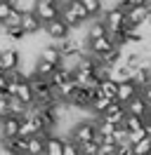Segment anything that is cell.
<instances>
[{
	"label": "cell",
	"instance_id": "cell-1",
	"mask_svg": "<svg viewBox=\"0 0 151 155\" xmlns=\"http://www.w3.org/2000/svg\"><path fill=\"white\" fill-rule=\"evenodd\" d=\"M59 17L64 19V24L71 31H78L80 26H85V24L90 21V17H87V12H85V7H83L80 0H64Z\"/></svg>",
	"mask_w": 151,
	"mask_h": 155
},
{
	"label": "cell",
	"instance_id": "cell-2",
	"mask_svg": "<svg viewBox=\"0 0 151 155\" xmlns=\"http://www.w3.org/2000/svg\"><path fill=\"white\" fill-rule=\"evenodd\" d=\"M94 134H97V122L94 120H78L71 132H68V139L76 141V143H85V141H92Z\"/></svg>",
	"mask_w": 151,
	"mask_h": 155
},
{
	"label": "cell",
	"instance_id": "cell-3",
	"mask_svg": "<svg viewBox=\"0 0 151 155\" xmlns=\"http://www.w3.org/2000/svg\"><path fill=\"white\" fill-rule=\"evenodd\" d=\"M43 35H45L47 40H52V42H59V40H64L66 35H71V28L64 24L61 17H57V19L43 24Z\"/></svg>",
	"mask_w": 151,
	"mask_h": 155
},
{
	"label": "cell",
	"instance_id": "cell-4",
	"mask_svg": "<svg viewBox=\"0 0 151 155\" xmlns=\"http://www.w3.org/2000/svg\"><path fill=\"white\" fill-rule=\"evenodd\" d=\"M61 5H64V0H57V2L36 0V7H33V12H36V17L43 21V24H47V21H52V19H57V17H59Z\"/></svg>",
	"mask_w": 151,
	"mask_h": 155
},
{
	"label": "cell",
	"instance_id": "cell-5",
	"mask_svg": "<svg viewBox=\"0 0 151 155\" xmlns=\"http://www.w3.org/2000/svg\"><path fill=\"white\" fill-rule=\"evenodd\" d=\"M102 21H104V26H106L109 33H111V31H121L123 21H125V10H123L121 5L106 7V10L102 12Z\"/></svg>",
	"mask_w": 151,
	"mask_h": 155
},
{
	"label": "cell",
	"instance_id": "cell-6",
	"mask_svg": "<svg viewBox=\"0 0 151 155\" xmlns=\"http://www.w3.org/2000/svg\"><path fill=\"white\" fill-rule=\"evenodd\" d=\"M21 66V54H19V49L14 47H5L0 49V71H12V68Z\"/></svg>",
	"mask_w": 151,
	"mask_h": 155
},
{
	"label": "cell",
	"instance_id": "cell-7",
	"mask_svg": "<svg viewBox=\"0 0 151 155\" xmlns=\"http://www.w3.org/2000/svg\"><path fill=\"white\" fill-rule=\"evenodd\" d=\"M111 47H113V40H111L109 33L102 35V38H92V40L85 42V52H90L92 57H99V54H104V52H109Z\"/></svg>",
	"mask_w": 151,
	"mask_h": 155
},
{
	"label": "cell",
	"instance_id": "cell-8",
	"mask_svg": "<svg viewBox=\"0 0 151 155\" xmlns=\"http://www.w3.org/2000/svg\"><path fill=\"white\" fill-rule=\"evenodd\" d=\"M99 117H102V120H109V122H113V125H121L123 120H125V104H121V101L113 99Z\"/></svg>",
	"mask_w": 151,
	"mask_h": 155
},
{
	"label": "cell",
	"instance_id": "cell-9",
	"mask_svg": "<svg viewBox=\"0 0 151 155\" xmlns=\"http://www.w3.org/2000/svg\"><path fill=\"white\" fill-rule=\"evenodd\" d=\"M19 26L24 28L26 35H33V33H40L43 31V21L36 17V12H21V21H19Z\"/></svg>",
	"mask_w": 151,
	"mask_h": 155
},
{
	"label": "cell",
	"instance_id": "cell-10",
	"mask_svg": "<svg viewBox=\"0 0 151 155\" xmlns=\"http://www.w3.org/2000/svg\"><path fill=\"white\" fill-rule=\"evenodd\" d=\"M28 82H31V87H33V94H36V99H40V97H47V94H54V87H52L50 78L28 75Z\"/></svg>",
	"mask_w": 151,
	"mask_h": 155
},
{
	"label": "cell",
	"instance_id": "cell-11",
	"mask_svg": "<svg viewBox=\"0 0 151 155\" xmlns=\"http://www.w3.org/2000/svg\"><path fill=\"white\" fill-rule=\"evenodd\" d=\"M24 115H7L0 120V134H2V139H12V136L19 134V120H21Z\"/></svg>",
	"mask_w": 151,
	"mask_h": 155
},
{
	"label": "cell",
	"instance_id": "cell-12",
	"mask_svg": "<svg viewBox=\"0 0 151 155\" xmlns=\"http://www.w3.org/2000/svg\"><path fill=\"white\" fill-rule=\"evenodd\" d=\"M14 97H17L19 101H24L26 106H31V104H33L36 94H33V87H31L28 78H24V80H19V82H17V87H14Z\"/></svg>",
	"mask_w": 151,
	"mask_h": 155
},
{
	"label": "cell",
	"instance_id": "cell-13",
	"mask_svg": "<svg viewBox=\"0 0 151 155\" xmlns=\"http://www.w3.org/2000/svg\"><path fill=\"white\" fill-rule=\"evenodd\" d=\"M2 150L9 155H26V139L24 136H12L2 141Z\"/></svg>",
	"mask_w": 151,
	"mask_h": 155
},
{
	"label": "cell",
	"instance_id": "cell-14",
	"mask_svg": "<svg viewBox=\"0 0 151 155\" xmlns=\"http://www.w3.org/2000/svg\"><path fill=\"white\" fill-rule=\"evenodd\" d=\"M151 12L149 5H137V7H130V10H125V19L135 24V26H142L144 21H146V14Z\"/></svg>",
	"mask_w": 151,
	"mask_h": 155
},
{
	"label": "cell",
	"instance_id": "cell-15",
	"mask_svg": "<svg viewBox=\"0 0 151 155\" xmlns=\"http://www.w3.org/2000/svg\"><path fill=\"white\" fill-rule=\"evenodd\" d=\"M61 150H64V139L57 134V132L47 134L45 136V150H43V155H61Z\"/></svg>",
	"mask_w": 151,
	"mask_h": 155
},
{
	"label": "cell",
	"instance_id": "cell-16",
	"mask_svg": "<svg viewBox=\"0 0 151 155\" xmlns=\"http://www.w3.org/2000/svg\"><path fill=\"white\" fill-rule=\"evenodd\" d=\"M125 113H128V115H139V117L146 115V101L139 97V92H137L130 101H125Z\"/></svg>",
	"mask_w": 151,
	"mask_h": 155
},
{
	"label": "cell",
	"instance_id": "cell-17",
	"mask_svg": "<svg viewBox=\"0 0 151 155\" xmlns=\"http://www.w3.org/2000/svg\"><path fill=\"white\" fill-rule=\"evenodd\" d=\"M137 92H139V89L132 85V80H123V82H118V89H116V101L125 104V101H130Z\"/></svg>",
	"mask_w": 151,
	"mask_h": 155
},
{
	"label": "cell",
	"instance_id": "cell-18",
	"mask_svg": "<svg viewBox=\"0 0 151 155\" xmlns=\"http://www.w3.org/2000/svg\"><path fill=\"white\" fill-rule=\"evenodd\" d=\"M132 85L137 89H142L144 85H149L151 82V66H137L135 71H132Z\"/></svg>",
	"mask_w": 151,
	"mask_h": 155
},
{
	"label": "cell",
	"instance_id": "cell-19",
	"mask_svg": "<svg viewBox=\"0 0 151 155\" xmlns=\"http://www.w3.org/2000/svg\"><path fill=\"white\" fill-rule=\"evenodd\" d=\"M45 136L47 134H33L26 139V155H43L45 150Z\"/></svg>",
	"mask_w": 151,
	"mask_h": 155
},
{
	"label": "cell",
	"instance_id": "cell-20",
	"mask_svg": "<svg viewBox=\"0 0 151 155\" xmlns=\"http://www.w3.org/2000/svg\"><path fill=\"white\" fill-rule=\"evenodd\" d=\"M38 57L45 59V61H50V64H54V66L61 64V52H59V47H57V42L54 45H43L40 52H38Z\"/></svg>",
	"mask_w": 151,
	"mask_h": 155
},
{
	"label": "cell",
	"instance_id": "cell-21",
	"mask_svg": "<svg viewBox=\"0 0 151 155\" xmlns=\"http://www.w3.org/2000/svg\"><path fill=\"white\" fill-rule=\"evenodd\" d=\"M109 31H106V26H104L102 17H97V19H90V26H85V38L92 40V38H102V35H106Z\"/></svg>",
	"mask_w": 151,
	"mask_h": 155
},
{
	"label": "cell",
	"instance_id": "cell-22",
	"mask_svg": "<svg viewBox=\"0 0 151 155\" xmlns=\"http://www.w3.org/2000/svg\"><path fill=\"white\" fill-rule=\"evenodd\" d=\"M99 64H106V66H116L118 61L123 59V47L121 45H113L109 52H104V54H99Z\"/></svg>",
	"mask_w": 151,
	"mask_h": 155
},
{
	"label": "cell",
	"instance_id": "cell-23",
	"mask_svg": "<svg viewBox=\"0 0 151 155\" xmlns=\"http://www.w3.org/2000/svg\"><path fill=\"white\" fill-rule=\"evenodd\" d=\"M54 64H50L45 59H36V64H33V71H31V75H38V78H50L52 75V71H54Z\"/></svg>",
	"mask_w": 151,
	"mask_h": 155
},
{
	"label": "cell",
	"instance_id": "cell-24",
	"mask_svg": "<svg viewBox=\"0 0 151 155\" xmlns=\"http://www.w3.org/2000/svg\"><path fill=\"white\" fill-rule=\"evenodd\" d=\"M111 78L116 80V82H123V80H130V78H132V68L128 66V64L118 61L116 66H111Z\"/></svg>",
	"mask_w": 151,
	"mask_h": 155
},
{
	"label": "cell",
	"instance_id": "cell-25",
	"mask_svg": "<svg viewBox=\"0 0 151 155\" xmlns=\"http://www.w3.org/2000/svg\"><path fill=\"white\" fill-rule=\"evenodd\" d=\"M83 2L85 12H87V17L90 19H97V17H102L104 12V0H80Z\"/></svg>",
	"mask_w": 151,
	"mask_h": 155
},
{
	"label": "cell",
	"instance_id": "cell-26",
	"mask_svg": "<svg viewBox=\"0 0 151 155\" xmlns=\"http://www.w3.org/2000/svg\"><path fill=\"white\" fill-rule=\"evenodd\" d=\"M116 89H118V82H116L113 78H106V80H102V82L97 85V94H104V97H109V99H116Z\"/></svg>",
	"mask_w": 151,
	"mask_h": 155
},
{
	"label": "cell",
	"instance_id": "cell-27",
	"mask_svg": "<svg viewBox=\"0 0 151 155\" xmlns=\"http://www.w3.org/2000/svg\"><path fill=\"white\" fill-rule=\"evenodd\" d=\"M5 104H7V108H9L12 115H26L28 113V106L24 104V101H19L14 94H7V101H5Z\"/></svg>",
	"mask_w": 151,
	"mask_h": 155
},
{
	"label": "cell",
	"instance_id": "cell-28",
	"mask_svg": "<svg viewBox=\"0 0 151 155\" xmlns=\"http://www.w3.org/2000/svg\"><path fill=\"white\" fill-rule=\"evenodd\" d=\"M66 80H71V71H66V68L57 66L52 71V75H50V82H52V87H59V85H64Z\"/></svg>",
	"mask_w": 151,
	"mask_h": 155
},
{
	"label": "cell",
	"instance_id": "cell-29",
	"mask_svg": "<svg viewBox=\"0 0 151 155\" xmlns=\"http://www.w3.org/2000/svg\"><path fill=\"white\" fill-rule=\"evenodd\" d=\"M2 33H5V38L12 42H21V40H26V33H24V28L21 26H2Z\"/></svg>",
	"mask_w": 151,
	"mask_h": 155
},
{
	"label": "cell",
	"instance_id": "cell-30",
	"mask_svg": "<svg viewBox=\"0 0 151 155\" xmlns=\"http://www.w3.org/2000/svg\"><path fill=\"white\" fill-rule=\"evenodd\" d=\"M130 146H132V155H151V139L149 136H144L137 143H130Z\"/></svg>",
	"mask_w": 151,
	"mask_h": 155
},
{
	"label": "cell",
	"instance_id": "cell-31",
	"mask_svg": "<svg viewBox=\"0 0 151 155\" xmlns=\"http://www.w3.org/2000/svg\"><path fill=\"white\" fill-rule=\"evenodd\" d=\"M144 122H146V117H139V115H128V113H125L123 127H125L128 132H132V129H139V127H144Z\"/></svg>",
	"mask_w": 151,
	"mask_h": 155
},
{
	"label": "cell",
	"instance_id": "cell-32",
	"mask_svg": "<svg viewBox=\"0 0 151 155\" xmlns=\"http://www.w3.org/2000/svg\"><path fill=\"white\" fill-rule=\"evenodd\" d=\"M78 150H80V155H97V153H99V143L92 139V141L78 143Z\"/></svg>",
	"mask_w": 151,
	"mask_h": 155
},
{
	"label": "cell",
	"instance_id": "cell-33",
	"mask_svg": "<svg viewBox=\"0 0 151 155\" xmlns=\"http://www.w3.org/2000/svg\"><path fill=\"white\" fill-rule=\"evenodd\" d=\"M19 21H21V12L14 7V10L9 12L7 17H5V21H2V26H19Z\"/></svg>",
	"mask_w": 151,
	"mask_h": 155
},
{
	"label": "cell",
	"instance_id": "cell-34",
	"mask_svg": "<svg viewBox=\"0 0 151 155\" xmlns=\"http://www.w3.org/2000/svg\"><path fill=\"white\" fill-rule=\"evenodd\" d=\"M61 155H80L78 143H76V141H71V139H64V150H61Z\"/></svg>",
	"mask_w": 151,
	"mask_h": 155
},
{
	"label": "cell",
	"instance_id": "cell-35",
	"mask_svg": "<svg viewBox=\"0 0 151 155\" xmlns=\"http://www.w3.org/2000/svg\"><path fill=\"white\" fill-rule=\"evenodd\" d=\"M146 136V132H144V127H139V129H132V132H128V143H137L139 139H144Z\"/></svg>",
	"mask_w": 151,
	"mask_h": 155
},
{
	"label": "cell",
	"instance_id": "cell-36",
	"mask_svg": "<svg viewBox=\"0 0 151 155\" xmlns=\"http://www.w3.org/2000/svg\"><path fill=\"white\" fill-rule=\"evenodd\" d=\"M139 97L146 101V106H151V82H149V85H144V87L139 89Z\"/></svg>",
	"mask_w": 151,
	"mask_h": 155
},
{
	"label": "cell",
	"instance_id": "cell-37",
	"mask_svg": "<svg viewBox=\"0 0 151 155\" xmlns=\"http://www.w3.org/2000/svg\"><path fill=\"white\" fill-rule=\"evenodd\" d=\"M116 155H132V146H130V143H118Z\"/></svg>",
	"mask_w": 151,
	"mask_h": 155
},
{
	"label": "cell",
	"instance_id": "cell-38",
	"mask_svg": "<svg viewBox=\"0 0 151 155\" xmlns=\"http://www.w3.org/2000/svg\"><path fill=\"white\" fill-rule=\"evenodd\" d=\"M7 115H12V113H9V108H7V104H0V120H2V117H7Z\"/></svg>",
	"mask_w": 151,
	"mask_h": 155
},
{
	"label": "cell",
	"instance_id": "cell-39",
	"mask_svg": "<svg viewBox=\"0 0 151 155\" xmlns=\"http://www.w3.org/2000/svg\"><path fill=\"white\" fill-rule=\"evenodd\" d=\"M144 132H146V136L151 139V120H146V122H144Z\"/></svg>",
	"mask_w": 151,
	"mask_h": 155
},
{
	"label": "cell",
	"instance_id": "cell-40",
	"mask_svg": "<svg viewBox=\"0 0 151 155\" xmlns=\"http://www.w3.org/2000/svg\"><path fill=\"white\" fill-rule=\"evenodd\" d=\"M144 117H146V120H151V106H146V115H144Z\"/></svg>",
	"mask_w": 151,
	"mask_h": 155
},
{
	"label": "cell",
	"instance_id": "cell-41",
	"mask_svg": "<svg viewBox=\"0 0 151 155\" xmlns=\"http://www.w3.org/2000/svg\"><path fill=\"white\" fill-rule=\"evenodd\" d=\"M45 2H57V0H45Z\"/></svg>",
	"mask_w": 151,
	"mask_h": 155
},
{
	"label": "cell",
	"instance_id": "cell-42",
	"mask_svg": "<svg viewBox=\"0 0 151 155\" xmlns=\"http://www.w3.org/2000/svg\"><path fill=\"white\" fill-rule=\"evenodd\" d=\"M97 155H102V153H97Z\"/></svg>",
	"mask_w": 151,
	"mask_h": 155
}]
</instances>
